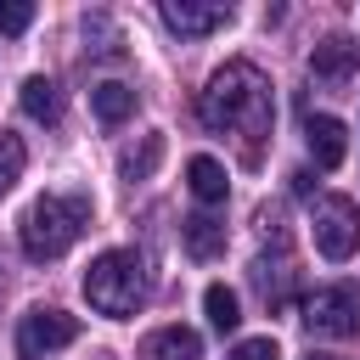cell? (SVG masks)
Returning <instances> with one entry per match:
<instances>
[{
	"label": "cell",
	"mask_w": 360,
	"mask_h": 360,
	"mask_svg": "<svg viewBox=\"0 0 360 360\" xmlns=\"http://www.w3.org/2000/svg\"><path fill=\"white\" fill-rule=\"evenodd\" d=\"M22 112H28L34 124H56V118H62V90H56L45 73L22 79Z\"/></svg>",
	"instance_id": "12"
},
{
	"label": "cell",
	"mask_w": 360,
	"mask_h": 360,
	"mask_svg": "<svg viewBox=\"0 0 360 360\" xmlns=\"http://www.w3.org/2000/svg\"><path fill=\"white\" fill-rule=\"evenodd\" d=\"M202 309H208V321H214L219 332H236V326H242V304H236V292H231L225 281H214V287L202 292Z\"/></svg>",
	"instance_id": "16"
},
{
	"label": "cell",
	"mask_w": 360,
	"mask_h": 360,
	"mask_svg": "<svg viewBox=\"0 0 360 360\" xmlns=\"http://www.w3.org/2000/svg\"><path fill=\"white\" fill-rule=\"evenodd\" d=\"M304 326L315 338H360V287H315L304 298Z\"/></svg>",
	"instance_id": "4"
},
{
	"label": "cell",
	"mask_w": 360,
	"mask_h": 360,
	"mask_svg": "<svg viewBox=\"0 0 360 360\" xmlns=\"http://www.w3.org/2000/svg\"><path fill=\"white\" fill-rule=\"evenodd\" d=\"M180 236H186V253H191V259H214V253L225 248V225H219L214 214H191V219L180 225Z\"/></svg>",
	"instance_id": "13"
},
{
	"label": "cell",
	"mask_w": 360,
	"mask_h": 360,
	"mask_svg": "<svg viewBox=\"0 0 360 360\" xmlns=\"http://www.w3.org/2000/svg\"><path fill=\"white\" fill-rule=\"evenodd\" d=\"M225 360H281V349H276V338H242Z\"/></svg>",
	"instance_id": "19"
},
{
	"label": "cell",
	"mask_w": 360,
	"mask_h": 360,
	"mask_svg": "<svg viewBox=\"0 0 360 360\" xmlns=\"http://www.w3.org/2000/svg\"><path fill=\"white\" fill-rule=\"evenodd\" d=\"M315 360H326V354H315Z\"/></svg>",
	"instance_id": "20"
},
{
	"label": "cell",
	"mask_w": 360,
	"mask_h": 360,
	"mask_svg": "<svg viewBox=\"0 0 360 360\" xmlns=\"http://www.w3.org/2000/svg\"><path fill=\"white\" fill-rule=\"evenodd\" d=\"M90 107H96V118H101V124H124V118L135 112V90H129V84H118V79H107V84H96V90H90Z\"/></svg>",
	"instance_id": "14"
},
{
	"label": "cell",
	"mask_w": 360,
	"mask_h": 360,
	"mask_svg": "<svg viewBox=\"0 0 360 360\" xmlns=\"http://www.w3.org/2000/svg\"><path fill=\"white\" fill-rule=\"evenodd\" d=\"M34 22V6L28 0H0V34H22Z\"/></svg>",
	"instance_id": "18"
},
{
	"label": "cell",
	"mask_w": 360,
	"mask_h": 360,
	"mask_svg": "<svg viewBox=\"0 0 360 360\" xmlns=\"http://www.w3.org/2000/svg\"><path fill=\"white\" fill-rule=\"evenodd\" d=\"M163 28H174L180 39H202V34H219L231 22V6H202V0H163L158 6Z\"/></svg>",
	"instance_id": "7"
},
{
	"label": "cell",
	"mask_w": 360,
	"mask_h": 360,
	"mask_svg": "<svg viewBox=\"0 0 360 360\" xmlns=\"http://www.w3.org/2000/svg\"><path fill=\"white\" fill-rule=\"evenodd\" d=\"M309 225H315V248L332 264H343V259L360 253V208L349 197H321L315 214H309Z\"/></svg>",
	"instance_id": "5"
},
{
	"label": "cell",
	"mask_w": 360,
	"mask_h": 360,
	"mask_svg": "<svg viewBox=\"0 0 360 360\" xmlns=\"http://www.w3.org/2000/svg\"><path fill=\"white\" fill-rule=\"evenodd\" d=\"M22 169H28V146H22L11 129H0V197L22 180Z\"/></svg>",
	"instance_id": "17"
},
{
	"label": "cell",
	"mask_w": 360,
	"mask_h": 360,
	"mask_svg": "<svg viewBox=\"0 0 360 360\" xmlns=\"http://www.w3.org/2000/svg\"><path fill=\"white\" fill-rule=\"evenodd\" d=\"M90 225V191H45L22 214V253L28 259H62Z\"/></svg>",
	"instance_id": "2"
},
{
	"label": "cell",
	"mask_w": 360,
	"mask_h": 360,
	"mask_svg": "<svg viewBox=\"0 0 360 360\" xmlns=\"http://www.w3.org/2000/svg\"><path fill=\"white\" fill-rule=\"evenodd\" d=\"M309 73H315L326 90H349V84L360 79V51H354L349 39H321L315 56H309Z\"/></svg>",
	"instance_id": "8"
},
{
	"label": "cell",
	"mask_w": 360,
	"mask_h": 360,
	"mask_svg": "<svg viewBox=\"0 0 360 360\" xmlns=\"http://www.w3.org/2000/svg\"><path fill=\"white\" fill-rule=\"evenodd\" d=\"M186 186H191V197H197V202H225V191H231L225 163H219V158H208V152H197V158L186 163Z\"/></svg>",
	"instance_id": "11"
},
{
	"label": "cell",
	"mask_w": 360,
	"mask_h": 360,
	"mask_svg": "<svg viewBox=\"0 0 360 360\" xmlns=\"http://www.w3.org/2000/svg\"><path fill=\"white\" fill-rule=\"evenodd\" d=\"M84 298L90 309L112 315V321H129L141 304H146V264L129 253V248H107L90 259L84 270Z\"/></svg>",
	"instance_id": "3"
},
{
	"label": "cell",
	"mask_w": 360,
	"mask_h": 360,
	"mask_svg": "<svg viewBox=\"0 0 360 360\" xmlns=\"http://www.w3.org/2000/svg\"><path fill=\"white\" fill-rule=\"evenodd\" d=\"M73 338H79V321H73V315H62V309H34V315H22L17 354H22V360H45V354L68 349Z\"/></svg>",
	"instance_id": "6"
},
{
	"label": "cell",
	"mask_w": 360,
	"mask_h": 360,
	"mask_svg": "<svg viewBox=\"0 0 360 360\" xmlns=\"http://www.w3.org/2000/svg\"><path fill=\"white\" fill-rule=\"evenodd\" d=\"M141 360H202V338L191 326H158L141 338Z\"/></svg>",
	"instance_id": "10"
},
{
	"label": "cell",
	"mask_w": 360,
	"mask_h": 360,
	"mask_svg": "<svg viewBox=\"0 0 360 360\" xmlns=\"http://www.w3.org/2000/svg\"><path fill=\"white\" fill-rule=\"evenodd\" d=\"M304 135H309V158H315L321 169H338V163H343V152H349V129H343L332 112H309Z\"/></svg>",
	"instance_id": "9"
},
{
	"label": "cell",
	"mask_w": 360,
	"mask_h": 360,
	"mask_svg": "<svg viewBox=\"0 0 360 360\" xmlns=\"http://www.w3.org/2000/svg\"><path fill=\"white\" fill-rule=\"evenodd\" d=\"M270 79L253 68V62H225L208 90H202V124L208 129H225V135H242L248 141V158H259V141L270 135Z\"/></svg>",
	"instance_id": "1"
},
{
	"label": "cell",
	"mask_w": 360,
	"mask_h": 360,
	"mask_svg": "<svg viewBox=\"0 0 360 360\" xmlns=\"http://www.w3.org/2000/svg\"><path fill=\"white\" fill-rule=\"evenodd\" d=\"M158 158H163V135L152 129V135H141V146H129V152L118 158V174H124V180H152Z\"/></svg>",
	"instance_id": "15"
}]
</instances>
